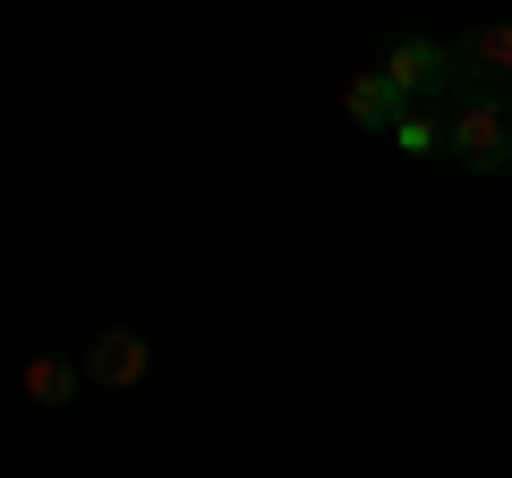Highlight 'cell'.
<instances>
[{
	"instance_id": "obj_2",
	"label": "cell",
	"mask_w": 512,
	"mask_h": 478,
	"mask_svg": "<svg viewBox=\"0 0 512 478\" xmlns=\"http://www.w3.org/2000/svg\"><path fill=\"white\" fill-rule=\"evenodd\" d=\"M461 94H504L512 103V18H478L453 35V103Z\"/></svg>"
},
{
	"instance_id": "obj_4",
	"label": "cell",
	"mask_w": 512,
	"mask_h": 478,
	"mask_svg": "<svg viewBox=\"0 0 512 478\" xmlns=\"http://www.w3.org/2000/svg\"><path fill=\"white\" fill-rule=\"evenodd\" d=\"M86 376L94 385H137L146 376V333H128V325H111V333H94V350H86Z\"/></svg>"
},
{
	"instance_id": "obj_1",
	"label": "cell",
	"mask_w": 512,
	"mask_h": 478,
	"mask_svg": "<svg viewBox=\"0 0 512 478\" xmlns=\"http://www.w3.org/2000/svg\"><path fill=\"white\" fill-rule=\"evenodd\" d=\"M444 154L461 171H512V103L504 94H461L444 111Z\"/></svg>"
},
{
	"instance_id": "obj_7",
	"label": "cell",
	"mask_w": 512,
	"mask_h": 478,
	"mask_svg": "<svg viewBox=\"0 0 512 478\" xmlns=\"http://www.w3.org/2000/svg\"><path fill=\"white\" fill-rule=\"evenodd\" d=\"M69 385H77V368H60V359H35L26 368V393L35 402H69Z\"/></svg>"
},
{
	"instance_id": "obj_3",
	"label": "cell",
	"mask_w": 512,
	"mask_h": 478,
	"mask_svg": "<svg viewBox=\"0 0 512 478\" xmlns=\"http://www.w3.org/2000/svg\"><path fill=\"white\" fill-rule=\"evenodd\" d=\"M384 77L410 94V103H427L436 94L444 111H453V43H427V35H393L384 43Z\"/></svg>"
},
{
	"instance_id": "obj_5",
	"label": "cell",
	"mask_w": 512,
	"mask_h": 478,
	"mask_svg": "<svg viewBox=\"0 0 512 478\" xmlns=\"http://www.w3.org/2000/svg\"><path fill=\"white\" fill-rule=\"evenodd\" d=\"M350 120H359V129H384V137H393V129L410 120V94L393 86L384 69H367L359 86H350Z\"/></svg>"
},
{
	"instance_id": "obj_6",
	"label": "cell",
	"mask_w": 512,
	"mask_h": 478,
	"mask_svg": "<svg viewBox=\"0 0 512 478\" xmlns=\"http://www.w3.org/2000/svg\"><path fill=\"white\" fill-rule=\"evenodd\" d=\"M393 146H402V154H444V120L427 103H410V120L393 129Z\"/></svg>"
}]
</instances>
